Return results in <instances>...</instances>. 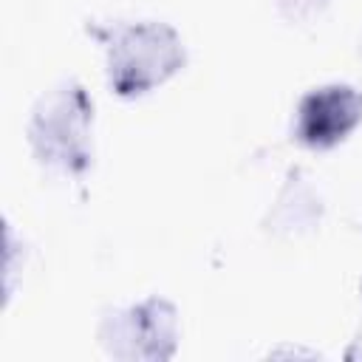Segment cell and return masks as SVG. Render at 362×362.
I'll return each mask as SVG.
<instances>
[{
    "mask_svg": "<svg viewBox=\"0 0 362 362\" xmlns=\"http://www.w3.org/2000/svg\"><path fill=\"white\" fill-rule=\"evenodd\" d=\"M362 119V93L348 85L311 90L297 107V139L311 147H331Z\"/></svg>",
    "mask_w": 362,
    "mask_h": 362,
    "instance_id": "obj_3",
    "label": "cell"
},
{
    "mask_svg": "<svg viewBox=\"0 0 362 362\" xmlns=\"http://www.w3.org/2000/svg\"><path fill=\"white\" fill-rule=\"evenodd\" d=\"M110 351L119 342H130L124 356H170L175 342V317L167 303L150 300L139 308H130L127 314L113 317V339Z\"/></svg>",
    "mask_w": 362,
    "mask_h": 362,
    "instance_id": "obj_4",
    "label": "cell"
},
{
    "mask_svg": "<svg viewBox=\"0 0 362 362\" xmlns=\"http://www.w3.org/2000/svg\"><path fill=\"white\" fill-rule=\"evenodd\" d=\"M325 6V0H280V8L286 17L291 20H305V17H314L320 8Z\"/></svg>",
    "mask_w": 362,
    "mask_h": 362,
    "instance_id": "obj_5",
    "label": "cell"
},
{
    "mask_svg": "<svg viewBox=\"0 0 362 362\" xmlns=\"http://www.w3.org/2000/svg\"><path fill=\"white\" fill-rule=\"evenodd\" d=\"M181 62L184 48L173 28L161 23H133L113 34L107 74L116 93L133 96L164 82L173 71L181 68Z\"/></svg>",
    "mask_w": 362,
    "mask_h": 362,
    "instance_id": "obj_2",
    "label": "cell"
},
{
    "mask_svg": "<svg viewBox=\"0 0 362 362\" xmlns=\"http://www.w3.org/2000/svg\"><path fill=\"white\" fill-rule=\"evenodd\" d=\"M90 102L74 82L48 90L31 116L28 139L40 161L65 173H82L90 161Z\"/></svg>",
    "mask_w": 362,
    "mask_h": 362,
    "instance_id": "obj_1",
    "label": "cell"
}]
</instances>
